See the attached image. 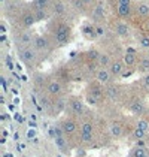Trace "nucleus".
Returning a JSON list of instances; mask_svg holds the SVG:
<instances>
[{"label": "nucleus", "instance_id": "a211bd4d", "mask_svg": "<svg viewBox=\"0 0 149 157\" xmlns=\"http://www.w3.org/2000/svg\"><path fill=\"white\" fill-rule=\"evenodd\" d=\"M131 157H149V153L146 148H142V147H134L130 153Z\"/></svg>", "mask_w": 149, "mask_h": 157}, {"label": "nucleus", "instance_id": "c03bdc74", "mask_svg": "<svg viewBox=\"0 0 149 157\" xmlns=\"http://www.w3.org/2000/svg\"><path fill=\"white\" fill-rule=\"evenodd\" d=\"M131 0H118V5H130Z\"/></svg>", "mask_w": 149, "mask_h": 157}, {"label": "nucleus", "instance_id": "de8ad7c7", "mask_svg": "<svg viewBox=\"0 0 149 157\" xmlns=\"http://www.w3.org/2000/svg\"><path fill=\"white\" fill-rule=\"evenodd\" d=\"M12 93L16 96V94H18V90H16V88H12Z\"/></svg>", "mask_w": 149, "mask_h": 157}, {"label": "nucleus", "instance_id": "aec40b11", "mask_svg": "<svg viewBox=\"0 0 149 157\" xmlns=\"http://www.w3.org/2000/svg\"><path fill=\"white\" fill-rule=\"evenodd\" d=\"M54 13L55 15H64L66 13V5L63 3V2H55V5H54Z\"/></svg>", "mask_w": 149, "mask_h": 157}, {"label": "nucleus", "instance_id": "49530a36", "mask_svg": "<svg viewBox=\"0 0 149 157\" xmlns=\"http://www.w3.org/2000/svg\"><path fill=\"white\" fill-rule=\"evenodd\" d=\"M79 156H85V150H79Z\"/></svg>", "mask_w": 149, "mask_h": 157}, {"label": "nucleus", "instance_id": "3c124183", "mask_svg": "<svg viewBox=\"0 0 149 157\" xmlns=\"http://www.w3.org/2000/svg\"><path fill=\"white\" fill-rule=\"evenodd\" d=\"M148 27H149V23H148Z\"/></svg>", "mask_w": 149, "mask_h": 157}, {"label": "nucleus", "instance_id": "423d86ee", "mask_svg": "<svg viewBox=\"0 0 149 157\" xmlns=\"http://www.w3.org/2000/svg\"><path fill=\"white\" fill-rule=\"evenodd\" d=\"M109 71L113 76H122V73L125 71V63L122 60H116L113 61L111 64V67H109Z\"/></svg>", "mask_w": 149, "mask_h": 157}, {"label": "nucleus", "instance_id": "f704fd0d", "mask_svg": "<svg viewBox=\"0 0 149 157\" xmlns=\"http://www.w3.org/2000/svg\"><path fill=\"white\" fill-rule=\"evenodd\" d=\"M73 5H74V8H76V9H79V11H82V9L85 8V5H84V2H82V0H74Z\"/></svg>", "mask_w": 149, "mask_h": 157}, {"label": "nucleus", "instance_id": "412c9836", "mask_svg": "<svg viewBox=\"0 0 149 157\" xmlns=\"http://www.w3.org/2000/svg\"><path fill=\"white\" fill-rule=\"evenodd\" d=\"M139 71L143 73H149V57H143L139 63Z\"/></svg>", "mask_w": 149, "mask_h": 157}, {"label": "nucleus", "instance_id": "e433bc0d", "mask_svg": "<svg viewBox=\"0 0 149 157\" xmlns=\"http://www.w3.org/2000/svg\"><path fill=\"white\" fill-rule=\"evenodd\" d=\"M40 105H42V108H49V100L46 99V97H40Z\"/></svg>", "mask_w": 149, "mask_h": 157}, {"label": "nucleus", "instance_id": "ddd939ff", "mask_svg": "<svg viewBox=\"0 0 149 157\" xmlns=\"http://www.w3.org/2000/svg\"><path fill=\"white\" fill-rule=\"evenodd\" d=\"M115 33H116L118 36H121V37L128 36V33H130V27L125 24V23H118V24L115 25Z\"/></svg>", "mask_w": 149, "mask_h": 157}, {"label": "nucleus", "instance_id": "9b49d317", "mask_svg": "<svg viewBox=\"0 0 149 157\" xmlns=\"http://www.w3.org/2000/svg\"><path fill=\"white\" fill-rule=\"evenodd\" d=\"M36 15L31 12H27L23 15V18H21V24L24 25V27H33V24L36 23Z\"/></svg>", "mask_w": 149, "mask_h": 157}, {"label": "nucleus", "instance_id": "79ce46f5", "mask_svg": "<svg viewBox=\"0 0 149 157\" xmlns=\"http://www.w3.org/2000/svg\"><path fill=\"white\" fill-rule=\"evenodd\" d=\"M136 147H142V148H146L145 139H139V141H136Z\"/></svg>", "mask_w": 149, "mask_h": 157}, {"label": "nucleus", "instance_id": "37998d69", "mask_svg": "<svg viewBox=\"0 0 149 157\" xmlns=\"http://www.w3.org/2000/svg\"><path fill=\"white\" fill-rule=\"evenodd\" d=\"M11 120V115L9 114H2V121H8Z\"/></svg>", "mask_w": 149, "mask_h": 157}, {"label": "nucleus", "instance_id": "1a4fd4ad", "mask_svg": "<svg viewBox=\"0 0 149 157\" xmlns=\"http://www.w3.org/2000/svg\"><path fill=\"white\" fill-rule=\"evenodd\" d=\"M130 109H131V112L136 114V115H143V114H145V103H143L140 99H136V100L131 102Z\"/></svg>", "mask_w": 149, "mask_h": 157}, {"label": "nucleus", "instance_id": "f3484780", "mask_svg": "<svg viewBox=\"0 0 149 157\" xmlns=\"http://www.w3.org/2000/svg\"><path fill=\"white\" fill-rule=\"evenodd\" d=\"M106 96L109 97V99H112V100H116L118 97H119V88L116 87V85H112V87H107L106 88Z\"/></svg>", "mask_w": 149, "mask_h": 157}, {"label": "nucleus", "instance_id": "a18cd8bd", "mask_svg": "<svg viewBox=\"0 0 149 157\" xmlns=\"http://www.w3.org/2000/svg\"><path fill=\"white\" fill-rule=\"evenodd\" d=\"M82 2H84V5H85V6H88V5H91V3H93V0H82Z\"/></svg>", "mask_w": 149, "mask_h": 157}, {"label": "nucleus", "instance_id": "4be33fe9", "mask_svg": "<svg viewBox=\"0 0 149 157\" xmlns=\"http://www.w3.org/2000/svg\"><path fill=\"white\" fill-rule=\"evenodd\" d=\"M84 35H85L88 39H96V37H97V33H96V27H91V25L84 27Z\"/></svg>", "mask_w": 149, "mask_h": 157}, {"label": "nucleus", "instance_id": "9d476101", "mask_svg": "<svg viewBox=\"0 0 149 157\" xmlns=\"http://www.w3.org/2000/svg\"><path fill=\"white\" fill-rule=\"evenodd\" d=\"M48 39L43 36H37L33 39V47H35V49L36 51H45V49L48 48Z\"/></svg>", "mask_w": 149, "mask_h": 157}, {"label": "nucleus", "instance_id": "473e14b6", "mask_svg": "<svg viewBox=\"0 0 149 157\" xmlns=\"http://www.w3.org/2000/svg\"><path fill=\"white\" fill-rule=\"evenodd\" d=\"M94 15H96V17H104V9H103V6H101V5H97V6H96V9H94Z\"/></svg>", "mask_w": 149, "mask_h": 157}, {"label": "nucleus", "instance_id": "0eeeda50", "mask_svg": "<svg viewBox=\"0 0 149 157\" xmlns=\"http://www.w3.org/2000/svg\"><path fill=\"white\" fill-rule=\"evenodd\" d=\"M109 132H111L112 138H121L124 135V126L119 121H113L109 126Z\"/></svg>", "mask_w": 149, "mask_h": 157}, {"label": "nucleus", "instance_id": "7c9ffc66", "mask_svg": "<svg viewBox=\"0 0 149 157\" xmlns=\"http://www.w3.org/2000/svg\"><path fill=\"white\" fill-rule=\"evenodd\" d=\"M99 57H100V52L99 51H96V49H93V51H89L88 52V59L93 61H99Z\"/></svg>", "mask_w": 149, "mask_h": 157}, {"label": "nucleus", "instance_id": "5701e85b", "mask_svg": "<svg viewBox=\"0 0 149 157\" xmlns=\"http://www.w3.org/2000/svg\"><path fill=\"white\" fill-rule=\"evenodd\" d=\"M136 127H139V129H142L143 132H149V121L145 120V118H140V120L137 121V126Z\"/></svg>", "mask_w": 149, "mask_h": 157}, {"label": "nucleus", "instance_id": "4c0bfd02", "mask_svg": "<svg viewBox=\"0 0 149 157\" xmlns=\"http://www.w3.org/2000/svg\"><path fill=\"white\" fill-rule=\"evenodd\" d=\"M13 118H15V121H16V123H23V121H24V117H23L20 112H16V114L13 115Z\"/></svg>", "mask_w": 149, "mask_h": 157}, {"label": "nucleus", "instance_id": "8fccbe9b", "mask_svg": "<svg viewBox=\"0 0 149 157\" xmlns=\"http://www.w3.org/2000/svg\"><path fill=\"white\" fill-rule=\"evenodd\" d=\"M57 157H61V156H57Z\"/></svg>", "mask_w": 149, "mask_h": 157}, {"label": "nucleus", "instance_id": "6ab92c4d", "mask_svg": "<svg viewBox=\"0 0 149 157\" xmlns=\"http://www.w3.org/2000/svg\"><path fill=\"white\" fill-rule=\"evenodd\" d=\"M81 133H88V135H94V124L91 121H84L81 123Z\"/></svg>", "mask_w": 149, "mask_h": 157}, {"label": "nucleus", "instance_id": "7ed1b4c3", "mask_svg": "<svg viewBox=\"0 0 149 157\" xmlns=\"http://www.w3.org/2000/svg\"><path fill=\"white\" fill-rule=\"evenodd\" d=\"M60 127L63 129L64 135H67V136L74 135L76 130H78V124H76V121L72 120V118H66V120L61 123V126H60Z\"/></svg>", "mask_w": 149, "mask_h": 157}, {"label": "nucleus", "instance_id": "b1692460", "mask_svg": "<svg viewBox=\"0 0 149 157\" xmlns=\"http://www.w3.org/2000/svg\"><path fill=\"white\" fill-rule=\"evenodd\" d=\"M79 139H81V142H84V144H91V142L94 141V135L81 133V135H79Z\"/></svg>", "mask_w": 149, "mask_h": 157}, {"label": "nucleus", "instance_id": "58836bf2", "mask_svg": "<svg viewBox=\"0 0 149 157\" xmlns=\"http://www.w3.org/2000/svg\"><path fill=\"white\" fill-rule=\"evenodd\" d=\"M87 100H88V103H91V105H97V103H99V100H97V99H94V97L89 96V94L87 96Z\"/></svg>", "mask_w": 149, "mask_h": 157}, {"label": "nucleus", "instance_id": "cd10ccee", "mask_svg": "<svg viewBox=\"0 0 149 157\" xmlns=\"http://www.w3.org/2000/svg\"><path fill=\"white\" fill-rule=\"evenodd\" d=\"M88 94H89V96H93L94 99H97V100L100 102V99L103 97V91H101L100 88H93V90H91Z\"/></svg>", "mask_w": 149, "mask_h": 157}, {"label": "nucleus", "instance_id": "f257e3e1", "mask_svg": "<svg viewBox=\"0 0 149 157\" xmlns=\"http://www.w3.org/2000/svg\"><path fill=\"white\" fill-rule=\"evenodd\" d=\"M54 37H55V42L58 45H66L70 39V27L66 24H60L54 33Z\"/></svg>", "mask_w": 149, "mask_h": 157}, {"label": "nucleus", "instance_id": "f03ea898", "mask_svg": "<svg viewBox=\"0 0 149 157\" xmlns=\"http://www.w3.org/2000/svg\"><path fill=\"white\" fill-rule=\"evenodd\" d=\"M20 57L25 64H33L36 60V49L33 48H23L20 49Z\"/></svg>", "mask_w": 149, "mask_h": 157}, {"label": "nucleus", "instance_id": "09e8293b", "mask_svg": "<svg viewBox=\"0 0 149 157\" xmlns=\"http://www.w3.org/2000/svg\"><path fill=\"white\" fill-rule=\"evenodd\" d=\"M2 157H12V154H8V153H5V154H3Z\"/></svg>", "mask_w": 149, "mask_h": 157}, {"label": "nucleus", "instance_id": "c85d7f7f", "mask_svg": "<svg viewBox=\"0 0 149 157\" xmlns=\"http://www.w3.org/2000/svg\"><path fill=\"white\" fill-rule=\"evenodd\" d=\"M133 135H134V138H136L137 141H139V139H145V136H146V132H143L142 129L136 127V129L133 130Z\"/></svg>", "mask_w": 149, "mask_h": 157}, {"label": "nucleus", "instance_id": "72a5a7b5", "mask_svg": "<svg viewBox=\"0 0 149 157\" xmlns=\"http://www.w3.org/2000/svg\"><path fill=\"white\" fill-rule=\"evenodd\" d=\"M6 64H8V67H9V71H13L16 66L13 64V61H12V57L11 56H6Z\"/></svg>", "mask_w": 149, "mask_h": 157}, {"label": "nucleus", "instance_id": "ea45409f", "mask_svg": "<svg viewBox=\"0 0 149 157\" xmlns=\"http://www.w3.org/2000/svg\"><path fill=\"white\" fill-rule=\"evenodd\" d=\"M143 84L146 88H149V73H145V76H143Z\"/></svg>", "mask_w": 149, "mask_h": 157}, {"label": "nucleus", "instance_id": "393cba45", "mask_svg": "<svg viewBox=\"0 0 149 157\" xmlns=\"http://www.w3.org/2000/svg\"><path fill=\"white\" fill-rule=\"evenodd\" d=\"M54 142L57 145V148H60V150H64V148H66V138H64V136L54 138Z\"/></svg>", "mask_w": 149, "mask_h": 157}, {"label": "nucleus", "instance_id": "dca6fc26", "mask_svg": "<svg viewBox=\"0 0 149 157\" xmlns=\"http://www.w3.org/2000/svg\"><path fill=\"white\" fill-rule=\"evenodd\" d=\"M136 12L139 17H148L149 15V3L148 2H140L136 8Z\"/></svg>", "mask_w": 149, "mask_h": 157}, {"label": "nucleus", "instance_id": "a878e982", "mask_svg": "<svg viewBox=\"0 0 149 157\" xmlns=\"http://www.w3.org/2000/svg\"><path fill=\"white\" fill-rule=\"evenodd\" d=\"M49 5V0H36V11H45Z\"/></svg>", "mask_w": 149, "mask_h": 157}, {"label": "nucleus", "instance_id": "2eb2a0df", "mask_svg": "<svg viewBox=\"0 0 149 157\" xmlns=\"http://www.w3.org/2000/svg\"><path fill=\"white\" fill-rule=\"evenodd\" d=\"M122 61L125 63V66H128V67H133V66H134V64L137 63L136 52H125L124 57H122Z\"/></svg>", "mask_w": 149, "mask_h": 157}, {"label": "nucleus", "instance_id": "4468645a", "mask_svg": "<svg viewBox=\"0 0 149 157\" xmlns=\"http://www.w3.org/2000/svg\"><path fill=\"white\" fill-rule=\"evenodd\" d=\"M97 63H99L100 67H103V69H109L113 61H112V57L109 56V54H100L99 61H97Z\"/></svg>", "mask_w": 149, "mask_h": 157}, {"label": "nucleus", "instance_id": "bb28decb", "mask_svg": "<svg viewBox=\"0 0 149 157\" xmlns=\"http://www.w3.org/2000/svg\"><path fill=\"white\" fill-rule=\"evenodd\" d=\"M139 45L142 47V48L145 49H149V36H140L139 37Z\"/></svg>", "mask_w": 149, "mask_h": 157}, {"label": "nucleus", "instance_id": "c756f323", "mask_svg": "<svg viewBox=\"0 0 149 157\" xmlns=\"http://www.w3.org/2000/svg\"><path fill=\"white\" fill-rule=\"evenodd\" d=\"M36 135H37L36 129H31V127H30V129L27 130V133H25V136H27V139H28V141H31V142H33V141L36 139Z\"/></svg>", "mask_w": 149, "mask_h": 157}, {"label": "nucleus", "instance_id": "2f4dec72", "mask_svg": "<svg viewBox=\"0 0 149 157\" xmlns=\"http://www.w3.org/2000/svg\"><path fill=\"white\" fill-rule=\"evenodd\" d=\"M18 39H20V42H21V44H30V42H31V37H30L28 33H23Z\"/></svg>", "mask_w": 149, "mask_h": 157}, {"label": "nucleus", "instance_id": "39448f33", "mask_svg": "<svg viewBox=\"0 0 149 157\" xmlns=\"http://www.w3.org/2000/svg\"><path fill=\"white\" fill-rule=\"evenodd\" d=\"M70 109L73 111L74 115H84V112H85V103L81 100V99H72L70 100Z\"/></svg>", "mask_w": 149, "mask_h": 157}, {"label": "nucleus", "instance_id": "c9c22d12", "mask_svg": "<svg viewBox=\"0 0 149 157\" xmlns=\"http://www.w3.org/2000/svg\"><path fill=\"white\" fill-rule=\"evenodd\" d=\"M96 33H97V37H101V36H104L106 30H104L101 25H97V27H96Z\"/></svg>", "mask_w": 149, "mask_h": 157}, {"label": "nucleus", "instance_id": "a19ab883", "mask_svg": "<svg viewBox=\"0 0 149 157\" xmlns=\"http://www.w3.org/2000/svg\"><path fill=\"white\" fill-rule=\"evenodd\" d=\"M133 72H134L133 69H130V71H127V69H125L124 73H122V78H128V76H131V75H133Z\"/></svg>", "mask_w": 149, "mask_h": 157}, {"label": "nucleus", "instance_id": "20e7f679", "mask_svg": "<svg viewBox=\"0 0 149 157\" xmlns=\"http://www.w3.org/2000/svg\"><path fill=\"white\" fill-rule=\"evenodd\" d=\"M112 75L111 71L109 69H103V67H100L99 71L96 72V79L99 81L100 84H109L112 81Z\"/></svg>", "mask_w": 149, "mask_h": 157}, {"label": "nucleus", "instance_id": "6e6552de", "mask_svg": "<svg viewBox=\"0 0 149 157\" xmlns=\"http://www.w3.org/2000/svg\"><path fill=\"white\" fill-rule=\"evenodd\" d=\"M61 91H63V85L60 81H57V79L49 81V84H48V93H49L51 96H60Z\"/></svg>", "mask_w": 149, "mask_h": 157}, {"label": "nucleus", "instance_id": "f8f14e48", "mask_svg": "<svg viewBox=\"0 0 149 157\" xmlns=\"http://www.w3.org/2000/svg\"><path fill=\"white\" fill-rule=\"evenodd\" d=\"M116 13L121 18H127L131 15V6L130 5H116Z\"/></svg>", "mask_w": 149, "mask_h": 157}]
</instances>
